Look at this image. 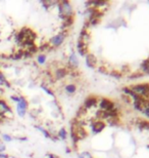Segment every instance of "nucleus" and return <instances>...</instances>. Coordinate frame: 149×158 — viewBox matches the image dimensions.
Here are the masks:
<instances>
[{"label": "nucleus", "instance_id": "nucleus-2", "mask_svg": "<svg viewBox=\"0 0 149 158\" xmlns=\"http://www.w3.org/2000/svg\"><path fill=\"white\" fill-rule=\"evenodd\" d=\"M69 137L78 158H149V119L120 98L88 94Z\"/></svg>", "mask_w": 149, "mask_h": 158}, {"label": "nucleus", "instance_id": "nucleus-7", "mask_svg": "<svg viewBox=\"0 0 149 158\" xmlns=\"http://www.w3.org/2000/svg\"><path fill=\"white\" fill-rule=\"evenodd\" d=\"M57 137L59 140H61V141H65V140H68V138H69V131H68V129H66V127H60L58 128V131H57Z\"/></svg>", "mask_w": 149, "mask_h": 158}, {"label": "nucleus", "instance_id": "nucleus-1", "mask_svg": "<svg viewBox=\"0 0 149 158\" xmlns=\"http://www.w3.org/2000/svg\"><path fill=\"white\" fill-rule=\"evenodd\" d=\"M77 50L88 68L138 80L149 76V1H88Z\"/></svg>", "mask_w": 149, "mask_h": 158}, {"label": "nucleus", "instance_id": "nucleus-13", "mask_svg": "<svg viewBox=\"0 0 149 158\" xmlns=\"http://www.w3.org/2000/svg\"><path fill=\"white\" fill-rule=\"evenodd\" d=\"M0 158H9V155L6 153H0Z\"/></svg>", "mask_w": 149, "mask_h": 158}, {"label": "nucleus", "instance_id": "nucleus-9", "mask_svg": "<svg viewBox=\"0 0 149 158\" xmlns=\"http://www.w3.org/2000/svg\"><path fill=\"white\" fill-rule=\"evenodd\" d=\"M36 61L38 63V65H40V66L45 65L46 62H47V56H46V53H40V55H38Z\"/></svg>", "mask_w": 149, "mask_h": 158}, {"label": "nucleus", "instance_id": "nucleus-8", "mask_svg": "<svg viewBox=\"0 0 149 158\" xmlns=\"http://www.w3.org/2000/svg\"><path fill=\"white\" fill-rule=\"evenodd\" d=\"M35 128L38 129L39 131H41V134H42L46 139H50V134L47 131V129L44 127V126H42V124H36L35 125Z\"/></svg>", "mask_w": 149, "mask_h": 158}, {"label": "nucleus", "instance_id": "nucleus-12", "mask_svg": "<svg viewBox=\"0 0 149 158\" xmlns=\"http://www.w3.org/2000/svg\"><path fill=\"white\" fill-rule=\"evenodd\" d=\"M17 140H20L21 142H25V141H28V138L27 137H15Z\"/></svg>", "mask_w": 149, "mask_h": 158}, {"label": "nucleus", "instance_id": "nucleus-14", "mask_svg": "<svg viewBox=\"0 0 149 158\" xmlns=\"http://www.w3.org/2000/svg\"><path fill=\"white\" fill-rule=\"evenodd\" d=\"M2 58H5V56H3V55H1V53H0V60H1Z\"/></svg>", "mask_w": 149, "mask_h": 158}, {"label": "nucleus", "instance_id": "nucleus-6", "mask_svg": "<svg viewBox=\"0 0 149 158\" xmlns=\"http://www.w3.org/2000/svg\"><path fill=\"white\" fill-rule=\"evenodd\" d=\"M29 105L30 104L26 98L23 96H20V100H18V102L17 103V106H18L21 109H23L25 111L28 112V110H29Z\"/></svg>", "mask_w": 149, "mask_h": 158}, {"label": "nucleus", "instance_id": "nucleus-15", "mask_svg": "<svg viewBox=\"0 0 149 158\" xmlns=\"http://www.w3.org/2000/svg\"><path fill=\"white\" fill-rule=\"evenodd\" d=\"M0 142H1V140H0Z\"/></svg>", "mask_w": 149, "mask_h": 158}, {"label": "nucleus", "instance_id": "nucleus-10", "mask_svg": "<svg viewBox=\"0 0 149 158\" xmlns=\"http://www.w3.org/2000/svg\"><path fill=\"white\" fill-rule=\"evenodd\" d=\"M2 139L4 142H12V140H14V138L11 137V135H9L7 134H3L2 135Z\"/></svg>", "mask_w": 149, "mask_h": 158}, {"label": "nucleus", "instance_id": "nucleus-5", "mask_svg": "<svg viewBox=\"0 0 149 158\" xmlns=\"http://www.w3.org/2000/svg\"><path fill=\"white\" fill-rule=\"evenodd\" d=\"M10 111H11L10 106H9L4 100L0 99V115L5 116L8 112H10Z\"/></svg>", "mask_w": 149, "mask_h": 158}, {"label": "nucleus", "instance_id": "nucleus-4", "mask_svg": "<svg viewBox=\"0 0 149 158\" xmlns=\"http://www.w3.org/2000/svg\"><path fill=\"white\" fill-rule=\"evenodd\" d=\"M69 37V34L65 33H56L54 35H52L50 38L48 39V43L50 44V46L52 47L53 49L58 48L59 46H61L63 42L65 41V39Z\"/></svg>", "mask_w": 149, "mask_h": 158}, {"label": "nucleus", "instance_id": "nucleus-3", "mask_svg": "<svg viewBox=\"0 0 149 158\" xmlns=\"http://www.w3.org/2000/svg\"><path fill=\"white\" fill-rule=\"evenodd\" d=\"M120 99L149 119V80L124 85L120 87Z\"/></svg>", "mask_w": 149, "mask_h": 158}, {"label": "nucleus", "instance_id": "nucleus-11", "mask_svg": "<svg viewBox=\"0 0 149 158\" xmlns=\"http://www.w3.org/2000/svg\"><path fill=\"white\" fill-rule=\"evenodd\" d=\"M5 150H6V146L4 143L0 142V153H5Z\"/></svg>", "mask_w": 149, "mask_h": 158}]
</instances>
